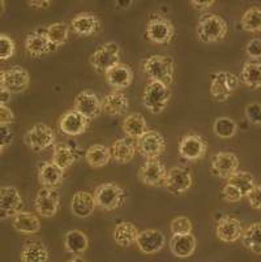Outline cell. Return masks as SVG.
Masks as SVG:
<instances>
[{"instance_id": "15", "label": "cell", "mask_w": 261, "mask_h": 262, "mask_svg": "<svg viewBox=\"0 0 261 262\" xmlns=\"http://www.w3.org/2000/svg\"><path fill=\"white\" fill-rule=\"evenodd\" d=\"M208 144L201 136L191 133L186 135L179 142V156L186 161H198L205 157Z\"/></svg>"}, {"instance_id": "6", "label": "cell", "mask_w": 261, "mask_h": 262, "mask_svg": "<svg viewBox=\"0 0 261 262\" xmlns=\"http://www.w3.org/2000/svg\"><path fill=\"white\" fill-rule=\"evenodd\" d=\"M239 77L231 72H217L210 81V94L217 102H226L239 86Z\"/></svg>"}, {"instance_id": "23", "label": "cell", "mask_w": 261, "mask_h": 262, "mask_svg": "<svg viewBox=\"0 0 261 262\" xmlns=\"http://www.w3.org/2000/svg\"><path fill=\"white\" fill-rule=\"evenodd\" d=\"M107 84L116 90L127 89L133 81V71L127 64L119 63L106 73Z\"/></svg>"}, {"instance_id": "49", "label": "cell", "mask_w": 261, "mask_h": 262, "mask_svg": "<svg viewBox=\"0 0 261 262\" xmlns=\"http://www.w3.org/2000/svg\"><path fill=\"white\" fill-rule=\"evenodd\" d=\"M14 120V115L8 106H0V125H11Z\"/></svg>"}, {"instance_id": "40", "label": "cell", "mask_w": 261, "mask_h": 262, "mask_svg": "<svg viewBox=\"0 0 261 262\" xmlns=\"http://www.w3.org/2000/svg\"><path fill=\"white\" fill-rule=\"evenodd\" d=\"M242 28L248 33L261 32V9L257 7L247 9L242 16Z\"/></svg>"}, {"instance_id": "48", "label": "cell", "mask_w": 261, "mask_h": 262, "mask_svg": "<svg viewBox=\"0 0 261 262\" xmlns=\"http://www.w3.org/2000/svg\"><path fill=\"white\" fill-rule=\"evenodd\" d=\"M248 204L255 210H261V184H256L247 196Z\"/></svg>"}, {"instance_id": "8", "label": "cell", "mask_w": 261, "mask_h": 262, "mask_svg": "<svg viewBox=\"0 0 261 262\" xmlns=\"http://www.w3.org/2000/svg\"><path fill=\"white\" fill-rule=\"evenodd\" d=\"M175 35V28L169 18L153 16L147 24V37L155 45L170 43Z\"/></svg>"}, {"instance_id": "30", "label": "cell", "mask_w": 261, "mask_h": 262, "mask_svg": "<svg viewBox=\"0 0 261 262\" xmlns=\"http://www.w3.org/2000/svg\"><path fill=\"white\" fill-rule=\"evenodd\" d=\"M13 230L24 235H34L41 230V221L35 214L21 211L13 218Z\"/></svg>"}, {"instance_id": "51", "label": "cell", "mask_w": 261, "mask_h": 262, "mask_svg": "<svg viewBox=\"0 0 261 262\" xmlns=\"http://www.w3.org/2000/svg\"><path fill=\"white\" fill-rule=\"evenodd\" d=\"M28 4L34 9H47L51 6V2L50 0H42V2L41 0H32V2H28Z\"/></svg>"}, {"instance_id": "20", "label": "cell", "mask_w": 261, "mask_h": 262, "mask_svg": "<svg viewBox=\"0 0 261 262\" xmlns=\"http://www.w3.org/2000/svg\"><path fill=\"white\" fill-rule=\"evenodd\" d=\"M138 249L145 254H154L162 251L166 244V237L158 230H144L138 233L137 237Z\"/></svg>"}, {"instance_id": "54", "label": "cell", "mask_w": 261, "mask_h": 262, "mask_svg": "<svg viewBox=\"0 0 261 262\" xmlns=\"http://www.w3.org/2000/svg\"><path fill=\"white\" fill-rule=\"evenodd\" d=\"M133 2H116V4H122L124 6V8H129V6H132Z\"/></svg>"}, {"instance_id": "26", "label": "cell", "mask_w": 261, "mask_h": 262, "mask_svg": "<svg viewBox=\"0 0 261 262\" xmlns=\"http://www.w3.org/2000/svg\"><path fill=\"white\" fill-rule=\"evenodd\" d=\"M170 251L178 258H188L196 251V237L192 233L188 235H172L169 243Z\"/></svg>"}, {"instance_id": "1", "label": "cell", "mask_w": 261, "mask_h": 262, "mask_svg": "<svg viewBox=\"0 0 261 262\" xmlns=\"http://www.w3.org/2000/svg\"><path fill=\"white\" fill-rule=\"evenodd\" d=\"M227 29V23L224 17L215 13H205L198 18L196 34L203 43H217L226 37Z\"/></svg>"}, {"instance_id": "25", "label": "cell", "mask_w": 261, "mask_h": 262, "mask_svg": "<svg viewBox=\"0 0 261 262\" xmlns=\"http://www.w3.org/2000/svg\"><path fill=\"white\" fill-rule=\"evenodd\" d=\"M110 150H111V157L115 162L126 164L133 161L136 156V150H137V145H135L132 139L123 137V139L115 140L111 146H110Z\"/></svg>"}, {"instance_id": "34", "label": "cell", "mask_w": 261, "mask_h": 262, "mask_svg": "<svg viewBox=\"0 0 261 262\" xmlns=\"http://www.w3.org/2000/svg\"><path fill=\"white\" fill-rule=\"evenodd\" d=\"M111 150L105 145H92L85 151V161L93 168L105 167L111 159Z\"/></svg>"}, {"instance_id": "29", "label": "cell", "mask_w": 261, "mask_h": 262, "mask_svg": "<svg viewBox=\"0 0 261 262\" xmlns=\"http://www.w3.org/2000/svg\"><path fill=\"white\" fill-rule=\"evenodd\" d=\"M102 113L106 115H122L129 106L128 98L121 92H112L101 99Z\"/></svg>"}, {"instance_id": "17", "label": "cell", "mask_w": 261, "mask_h": 262, "mask_svg": "<svg viewBox=\"0 0 261 262\" xmlns=\"http://www.w3.org/2000/svg\"><path fill=\"white\" fill-rule=\"evenodd\" d=\"M25 50L33 58H39L42 55L55 52L57 47L51 43V40L47 37L46 29H37L26 35Z\"/></svg>"}, {"instance_id": "52", "label": "cell", "mask_w": 261, "mask_h": 262, "mask_svg": "<svg viewBox=\"0 0 261 262\" xmlns=\"http://www.w3.org/2000/svg\"><path fill=\"white\" fill-rule=\"evenodd\" d=\"M11 93L7 92V90H0V106H7V103L11 101Z\"/></svg>"}, {"instance_id": "13", "label": "cell", "mask_w": 261, "mask_h": 262, "mask_svg": "<svg viewBox=\"0 0 261 262\" xmlns=\"http://www.w3.org/2000/svg\"><path fill=\"white\" fill-rule=\"evenodd\" d=\"M167 170L159 159H149L138 168V180L148 187L165 185Z\"/></svg>"}, {"instance_id": "32", "label": "cell", "mask_w": 261, "mask_h": 262, "mask_svg": "<svg viewBox=\"0 0 261 262\" xmlns=\"http://www.w3.org/2000/svg\"><path fill=\"white\" fill-rule=\"evenodd\" d=\"M89 247V240L85 233L80 230H71L64 236V248L73 256H81Z\"/></svg>"}, {"instance_id": "10", "label": "cell", "mask_w": 261, "mask_h": 262, "mask_svg": "<svg viewBox=\"0 0 261 262\" xmlns=\"http://www.w3.org/2000/svg\"><path fill=\"white\" fill-rule=\"evenodd\" d=\"M23 206L24 201L17 188L8 187V185H3L0 188V218L3 221L14 218L23 211Z\"/></svg>"}, {"instance_id": "28", "label": "cell", "mask_w": 261, "mask_h": 262, "mask_svg": "<svg viewBox=\"0 0 261 262\" xmlns=\"http://www.w3.org/2000/svg\"><path fill=\"white\" fill-rule=\"evenodd\" d=\"M138 233H140V231L132 222L123 221V222H119L115 226L114 231H112V237L119 247L128 248L137 242Z\"/></svg>"}, {"instance_id": "21", "label": "cell", "mask_w": 261, "mask_h": 262, "mask_svg": "<svg viewBox=\"0 0 261 262\" xmlns=\"http://www.w3.org/2000/svg\"><path fill=\"white\" fill-rule=\"evenodd\" d=\"M217 236L224 243H234L242 239L244 230L240 221L233 216H222L217 223Z\"/></svg>"}, {"instance_id": "31", "label": "cell", "mask_w": 261, "mask_h": 262, "mask_svg": "<svg viewBox=\"0 0 261 262\" xmlns=\"http://www.w3.org/2000/svg\"><path fill=\"white\" fill-rule=\"evenodd\" d=\"M122 128L127 137L132 140H140L148 132L147 120L141 114H131L127 116L123 120Z\"/></svg>"}, {"instance_id": "27", "label": "cell", "mask_w": 261, "mask_h": 262, "mask_svg": "<svg viewBox=\"0 0 261 262\" xmlns=\"http://www.w3.org/2000/svg\"><path fill=\"white\" fill-rule=\"evenodd\" d=\"M64 179V171L59 168L52 162H43L39 166V172H38V180L43 188H52L56 189L62 184Z\"/></svg>"}, {"instance_id": "37", "label": "cell", "mask_w": 261, "mask_h": 262, "mask_svg": "<svg viewBox=\"0 0 261 262\" xmlns=\"http://www.w3.org/2000/svg\"><path fill=\"white\" fill-rule=\"evenodd\" d=\"M242 243L252 253L261 254V222L252 223L244 230Z\"/></svg>"}, {"instance_id": "50", "label": "cell", "mask_w": 261, "mask_h": 262, "mask_svg": "<svg viewBox=\"0 0 261 262\" xmlns=\"http://www.w3.org/2000/svg\"><path fill=\"white\" fill-rule=\"evenodd\" d=\"M214 0H205V2H201V0H192L191 2V6H193L195 9H207L210 8L212 6H214Z\"/></svg>"}, {"instance_id": "16", "label": "cell", "mask_w": 261, "mask_h": 262, "mask_svg": "<svg viewBox=\"0 0 261 262\" xmlns=\"http://www.w3.org/2000/svg\"><path fill=\"white\" fill-rule=\"evenodd\" d=\"M239 159L234 153L230 151H221L212 157L210 162V171L214 176L221 179H229L238 172Z\"/></svg>"}, {"instance_id": "2", "label": "cell", "mask_w": 261, "mask_h": 262, "mask_svg": "<svg viewBox=\"0 0 261 262\" xmlns=\"http://www.w3.org/2000/svg\"><path fill=\"white\" fill-rule=\"evenodd\" d=\"M144 73L150 81H158L162 84L170 85L174 81V59L166 55H152L143 64Z\"/></svg>"}, {"instance_id": "3", "label": "cell", "mask_w": 261, "mask_h": 262, "mask_svg": "<svg viewBox=\"0 0 261 262\" xmlns=\"http://www.w3.org/2000/svg\"><path fill=\"white\" fill-rule=\"evenodd\" d=\"M171 92L169 86L158 81H150L143 93V104L150 114H161L169 104Z\"/></svg>"}, {"instance_id": "4", "label": "cell", "mask_w": 261, "mask_h": 262, "mask_svg": "<svg viewBox=\"0 0 261 262\" xmlns=\"http://www.w3.org/2000/svg\"><path fill=\"white\" fill-rule=\"evenodd\" d=\"M95 204L102 210L111 211L121 208L127 199V193L123 188L115 183H104L94 190Z\"/></svg>"}, {"instance_id": "19", "label": "cell", "mask_w": 261, "mask_h": 262, "mask_svg": "<svg viewBox=\"0 0 261 262\" xmlns=\"http://www.w3.org/2000/svg\"><path fill=\"white\" fill-rule=\"evenodd\" d=\"M75 110L78 111L81 115L92 120V119L98 118L99 114H102L101 99L98 98L97 94H94L90 90H84L76 95Z\"/></svg>"}, {"instance_id": "45", "label": "cell", "mask_w": 261, "mask_h": 262, "mask_svg": "<svg viewBox=\"0 0 261 262\" xmlns=\"http://www.w3.org/2000/svg\"><path fill=\"white\" fill-rule=\"evenodd\" d=\"M221 194H222V199L227 202H238L243 199L242 193L239 192L236 188H234L233 185L227 184V183L224 185V188H222Z\"/></svg>"}, {"instance_id": "14", "label": "cell", "mask_w": 261, "mask_h": 262, "mask_svg": "<svg viewBox=\"0 0 261 262\" xmlns=\"http://www.w3.org/2000/svg\"><path fill=\"white\" fill-rule=\"evenodd\" d=\"M61 205V194L57 189L41 188L34 199V208L37 213L43 218H51L57 213Z\"/></svg>"}, {"instance_id": "9", "label": "cell", "mask_w": 261, "mask_h": 262, "mask_svg": "<svg viewBox=\"0 0 261 262\" xmlns=\"http://www.w3.org/2000/svg\"><path fill=\"white\" fill-rule=\"evenodd\" d=\"M25 144L34 153H41L55 145V133L46 124H35L25 135Z\"/></svg>"}, {"instance_id": "18", "label": "cell", "mask_w": 261, "mask_h": 262, "mask_svg": "<svg viewBox=\"0 0 261 262\" xmlns=\"http://www.w3.org/2000/svg\"><path fill=\"white\" fill-rule=\"evenodd\" d=\"M89 127V119L81 115L75 108L69 110L59 119V129L66 136H80Z\"/></svg>"}, {"instance_id": "36", "label": "cell", "mask_w": 261, "mask_h": 262, "mask_svg": "<svg viewBox=\"0 0 261 262\" xmlns=\"http://www.w3.org/2000/svg\"><path fill=\"white\" fill-rule=\"evenodd\" d=\"M23 262H47L49 251L42 242H29L24 245L21 251Z\"/></svg>"}, {"instance_id": "22", "label": "cell", "mask_w": 261, "mask_h": 262, "mask_svg": "<svg viewBox=\"0 0 261 262\" xmlns=\"http://www.w3.org/2000/svg\"><path fill=\"white\" fill-rule=\"evenodd\" d=\"M95 208L97 204L94 194L86 190H78L71 200V211L77 218H88L94 213Z\"/></svg>"}, {"instance_id": "47", "label": "cell", "mask_w": 261, "mask_h": 262, "mask_svg": "<svg viewBox=\"0 0 261 262\" xmlns=\"http://www.w3.org/2000/svg\"><path fill=\"white\" fill-rule=\"evenodd\" d=\"M246 54L251 59H260L261 58V39L260 38H253L246 46Z\"/></svg>"}, {"instance_id": "42", "label": "cell", "mask_w": 261, "mask_h": 262, "mask_svg": "<svg viewBox=\"0 0 261 262\" xmlns=\"http://www.w3.org/2000/svg\"><path fill=\"white\" fill-rule=\"evenodd\" d=\"M192 222L187 216H176L170 223V231L172 235H188L192 233Z\"/></svg>"}, {"instance_id": "5", "label": "cell", "mask_w": 261, "mask_h": 262, "mask_svg": "<svg viewBox=\"0 0 261 262\" xmlns=\"http://www.w3.org/2000/svg\"><path fill=\"white\" fill-rule=\"evenodd\" d=\"M121 63V47L115 42H107L102 45L90 56V64L95 72L106 75L111 68Z\"/></svg>"}, {"instance_id": "53", "label": "cell", "mask_w": 261, "mask_h": 262, "mask_svg": "<svg viewBox=\"0 0 261 262\" xmlns=\"http://www.w3.org/2000/svg\"><path fill=\"white\" fill-rule=\"evenodd\" d=\"M67 262H85V261H84L80 256H75V257H72L71 259H68Z\"/></svg>"}, {"instance_id": "43", "label": "cell", "mask_w": 261, "mask_h": 262, "mask_svg": "<svg viewBox=\"0 0 261 262\" xmlns=\"http://www.w3.org/2000/svg\"><path fill=\"white\" fill-rule=\"evenodd\" d=\"M16 51V45L13 39L7 34H0V59L7 61L11 59Z\"/></svg>"}, {"instance_id": "33", "label": "cell", "mask_w": 261, "mask_h": 262, "mask_svg": "<svg viewBox=\"0 0 261 262\" xmlns=\"http://www.w3.org/2000/svg\"><path fill=\"white\" fill-rule=\"evenodd\" d=\"M77 161V153L72 146L67 144H55L52 151V163H55L63 171L68 170Z\"/></svg>"}, {"instance_id": "44", "label": "cell", "mask_w": 261, "mask_h": 262, "mask_svg": "<svg viewBox=\"0 0 261 262\" xmlns=\"http://www.w3.org/2000/svg\"><path fill=\"white\" fill-rule=\"evenodd\" d=\"M246 118L253 125H261V104L250 103L246 106Z\"/></svg>"}, {"instance_id": "38", "label": "cell", "mask_w": 261, "mask_h": 262, "mask_svg": "<svg viewBox=\"0 0 261 262\" xmlns=\"http://www.w3.org/2000/svg\"><path fill=\"white\" fill-rule=\"evenodd\" d=\"M227 184L233 185L234 188L242 193V196L247 197L251 193V190L255 188V178L248 171H238L234 173L231 178L227 179Z\"/></svg>"}, {"instance_id": "7", "label": "cell", "mask_w": 261, "mask_h": 262, "mask_svg": "<svg viewBox=\"0 0 261 262\" xmlns=\"http://www.w3.org/2000/svg\"><path fill=\"white\" fill-rule=\"evenodd\" d=\"M30 84V76L28 71L21 66H14L0 73V89H4L11 94L24 93Z\"/></svg>"}, {"instance_id": "46", "label": "cell", "mask_w": 261, "mask_h": 262, "mask_svg": "<svg viewBox=\"0 0 261 262\" xmlns=\"http://www.w3.org/2000/svg\"><path fill=\"white\" fill-rule=\"evenodd\" d=\"M14 140V133L13 130L11 129L9 125H0V141H2V145H0V150L3 151L4 147L11 145Z\"/></svg>"}, {"instance_id": "12", "label": "cell", "mask_w": 261, "mask_h": 262, "mask_svg": "<svg viewBox=\"0 0 261 262\" xmlns=\"http://www.w3.org/2000/svg\"><path fill=\"white\" fill-rule=\"evenodd\" d=\"M192 176L190 171L184 167H172L167 170L165 185L167 192L172 196H182L192 187Z\"/></svg>"}, {"instance_id": "39", "label": "cell", "mask_w": 261, "mask_h": 262, "mask_svg": "<svg viewBox=\"0 0 261 262\" xmlns=\"http://www.w3.org/2000/svg\"><path fill=\"white\" fill-rule=\"evenodd\" d=\"M69 25L67 23H55L46 28V33L51 43L59 49V46L64 45L68 39L69 35Z\"/></svg>"}, {"instance_id": "41", "label": "cell", "mask_w": 261, "mask_h": 262, "mask_svg": "<svg viewBox=\"0 0 261 262\" xmlns=\"http://www.w3.org/2000/svg\"><path fill=\"white\" fill-rule=\"evenodd\" d=\"M236 129H238V125L235 121L226 116L217 118L213 124V130L221 139H231L236 133Z\"/></svg>"}, {"instance_id": "35", "label": "cell", "mask_w": 261, "mask_h": 262, "mask_svg": "<svg viewBox=\"0 0 261 262\" xmlns=\"http://www.w3.org/2000/svg\"><path fill=\"white\" fill-rule=\"evenodd\" d=\"M240 81L251 89H261V63L256 60L246 61L240 73Z\"/></svg>"}, {"instance_id": "24", "label": "cell", "mask_w": 261, "mask_h": 262, "mask_svg": "<svg viewBox=\"0 0 261 262\" xmlns=\"http://www.w3.org/2000/svg\"><path fill=\"white\" fill-rule=\"evenodd\" d=\"M71 29L80 37H90L101 29V21L92 13H80L71 21Z\"/></svg>"}, {"instance_id": "11", "label": "cell", "mask_w": 261, "mask_h": 262, "mask_svg": "<svg viewBox=\"0 0 261 262\" xmlns=\"http://www.w3.org/2000/svg\"><path fill=\"white\" fill-rule=\"evenodd\" d=\"M136 145H137L138 153L144 158H147V161L158 159V157L162 156L166 149L165 137L157 130H148L140 140H137Z\"/></svg>"}]
</instances>
